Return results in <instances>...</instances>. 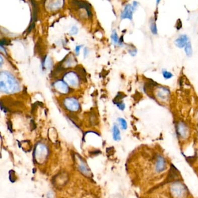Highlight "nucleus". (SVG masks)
Returning <instances> with one entry per match:
<instances>
[{"label":"nucleus","mask_w":198,"mask_h":198,"mask_svg":"<svg viewBox=\"0 0 198 198\" xmlns=\"http://www.w3.org/2000/svg\"><path fill=\"white\" fill-rule=\"evenodd\" d=\"M0 90L5 93L12 94L19 91L20 86L12 74L3 71L0 74Z\"/></svg>","instance_id":"nucleus-1"},{"label":"nucleus","mask_w":198,"mask_h":198,"mask_svg":"<svg viewBox=\"0 0 198 198\" xmlns=\"http://www.w3.org/2000/svg\"><path fill=\"white\" fill-rule=\"evenodd\" d=\"M47 155L48 149L46 145L42 144L37 145L34 152V157L36 159V161L39 163H42L43 161H45Z\"/></svg>","instance_id":"nucleus-2"},{"label":"nucleus","mask_w":198,"mask_h":198,"mask_svg":"<svg viewBox=\"0 0 198 198\" xmlns=\"http://www.w3.org/2000/svg\"><path fill=\"white\" fill-rule=\"evenodd\" d=\"M64 80L66 84L72 87H77L79 83L78 76L73 72H69L66 74L64 77Z\"/></svg>","instance_id":"nucleus-3"},{"label":"nucleus","mask_w":198,"mask_h":198,"mask_svg":"<svg viewBox=\"0 0 198 198\" xmlns=\"http://www.w3.org/2000/svg\"><path fill=\"white\" fill-rule=\"evenodd\" d=\"M65 107L70 111H77L79 109L78 101L74 98H67L64 101Z\"/></svg>","instance_id":"nucleus-4"},{"label":"nucleus","mask_w":198,"mask_h":198,"mask_svg":"<svg viewBox=\"0 0 198 198\" xmlns=\"http://www.w3.org/2000/svg\"><path fill=\"white\" fill-rule=\"evenodd\" d=\"M77 164H78V167L79 170L82 173L87 176H89L90 175H91L90 171L88 169L87 165L86 163V162L84 161V160H83L82 157L77 156Z\"/></svg>","instance_id":"nucleus-5"},{"label":"nucleus","mask_w":198,"mask_h":198,"mask_svg":"<svg viewBox=\"0 0 198 198\" xmlns=\"http://www.w3.org/2000/svg\"><path fill=\"white\" fill-rule=\"evenodd\" d=\"M169 90L165 87H159L157 90V98L161 101H166L167 99H169Z\"/></svg>","instance_id":"nucleus-6"},{"label":"nucleus","mask_w":198,"mask_h":198,"mask_svg":"<svg viewBox=\"0 0 198 198\" xmlns=\"http://www.w3.org/2000/svg\"><path fill=\"white\" fill-rule=\"evenodd\" d=\"M134 11V10L132 8V6L130 4L126 5L124 7L123 11L121 14V19H128L130 20H132V13Z\"/></svg>","instance_id":"nucleus-7"},{"label":"nucleus","mask_w":198,"mask_h":198,"mask_svg":"<svg viewBox=\"0 0 198 198\" xmlns=\"http://www.w3.org/2000/svg\"><path fill=\"white\" fill-rule=\"evenodd\" d=\"M55 89L62 94H66L69 91V87L67 84L62 81H58L54 84Z\"/></svg>","instance_id":"nucleus-8"},{"label":"nucleus","mask_w":198,"mask_h":198,"mask_svg":"<svg viewBox=\"0 0 198 198\" xmlns=\"http://www.w3.org/2000/svg\"><path fill=\"white\" fill-rule=\"evenodd\" d=\"M188 37L186 35V34H183L180 36V37L177 38L175 41V44L178 48H182L184 47H186V45L187 44V43L188 42Z\"/></svg>","instance_id":"nucleus-9"},{"label":"nucleus","mask_w":198,"mask_h":198,"mask_svg":"<svg viewBox=\"0 0 198 198\" xmlns=\"http://www.w3.org/2000/svg\"><path fill=\"white\" fill-rule=\"evenodd\" d=\"M74 4L77 5L80 8H85L87 11L88 17H92V12L91 11V5L89 4L86 1H73Z\"/></svg>","instance_id":"nucleus-10"},{"label":"nucleus","mask_w":198,"mask_h":198,"mask_svg":"<svg viewBox=\"0 0 198 198\" xmlns=\"http://www.w3.org/2000/svg\"><path fill=\"white\" fill-rule=\"evenodd\" d=\"M113 136L115 141L120 140V132L119 127L117 125L115 124L113 127Z\"/></svg>","instance_id":"nucleus-11"},{"label":"nucleus","mask_w":198,"mask_h":198,"mask_svg":"<svg viewBox=\"0 0 198 198\" xmlns=\"http://www.w3.org/2000/svg\"><path fill=\"white\" fill-rule=\"evenodd\" d=\"M185 52L187 56L191 57L192 55V49L191 43L190 42L187 43V44L185 47Z\"/></svg>","instance_id":"nucleus-12"},{"label":"nucleus","mask_w":198,"mask_h":198,"mask_svg":"<svg viewBox=\"0 0 198 198\" xmlns=\"http://www.w3.org/2000/svg\"><path fill=\"white\" fill-rule=\"evenodd\" d=\"M187 128L183 124L178 126V132L181 136H186L187 134Z\"/></svg>","instance_id":"nucleus-13"},{"label":"nucleus","mask_w":198,"mask_h":198,"mask_svg":"<svg viewBox=\"0 0 198 198\" xmlns=\"http://www.w3.org/2000/svg\"><path fill=\"white\" fill-rule=\"evenodd\" d=\"M111 38L115 44H118L119 42V38L118 37V35L116 30L113 31L111 35Z\"/></svg>","instance_id":"nucleus-14"},{"label":"nucleus","mask_w":198,"mask_h":198,"mask_svg":"<svg viewBox=\"0 0 198 198\" xmlns=\"http://www.w3.org/2000/svg\"><path fill=\"white\" fill-rule=\"evenodd\" d=\"M119 122L120 123V126L123 130H126L127 128V121L123 118H119Z\"/></svg>","instance_id":"nucleus-15"},{"label":"nucleus","mask_w":198,"mask_h":198,"mask_svg":"<svg viewBox=\"0 0 198 198\" xmlns=\"http://www.w3.org/2000/svg\"><path fill=\"white\" fill-rule=\"evenodd\" d=\"M162 74L163 76V77L165 79H169L173 76V74H172L171 72H169L166 70H163Z\"/></svg>","instance_id":"nucleus-16"},{"label":"nucleus","mask_w":198,"mask_h":198,"mask_svg":"<svg viewBox=\"0 0 198 198\" xmlns=\"http://www.w3.org/2000/svg\"><path fill=\"white\" fill-rule=\"evenodd\" d=\"M151 30L153 34H157V30L156 25L155 22H152V23H151Z\"/></svg>","instance_id":"nucleus-17"},{"label":"nucleus","mask_w":198,"mask_h":198,"mask_svg":"<svg viewBox=\"0 0 198 198\" xmlns=\"http://www.w3.org/2000/svg\"><path fill=\"white\" fill-rule=\"evenodd\" d=\"M78 29L76 26H73L72 27V29L70 30V34L71 35H76V34H77V33H78Z\"/></svg>","instance_id":"nucleus-18"},{"label":"nucleus","mask_w":198,"mask_h":198,"mask_svg":"<svg viewBox=\"0 0 198 198\" xmlns=\"http://www.w3.org/2000/svg\"><path fill=\"white\" fill-rule=\"evenodd\" d=\"M116 105H117V107H118L120 110H121V111H123L124 109H125V107H126L125 104H124L123 102H120V103H117Z\"/></svg>","instance_id":"nucleus-19"},{"label":"nucleus","mask_w":198,"mask_h":198,"mask_svg":"<svg viewBox=\"0 0 198 198\" xmlns=\"http://www.w3.org/2000/svg\"><path fill=\"white\" fill-rule=\"evenodd\" d=\"M81 48H82V46H77L76 47L75 51H76V54H77V55L79 54V52H80V51Z\"/></svg>","instance_id":"nucleus-20"},{"label":"nucleus","mask_w":198,"mask_h":198,"mask_svg":"<svg viewBox=\"0 0 198 198\" xmlns=\"http://www.w3.org/2000/svg\"><path fill=\"white\" fill-rule=\"evenodd\" d=\"M129 53L132 56H135L136 54V50H129Z\"/></svg>","instance_id":"nucleus-21"},{"label":"nucleus","mask_w":198,"mask_h":198,"mask_svg":"<svg viewBox=\"0 0 198 198\" xmlns=\"http://www.w3.org/2000/svg\"><path fill=\"white\" fill-rule=\"evenodd\" d=\"M89 52V51L88 50L87 48H85L84 50V58H86L87 57V55L88 54Z\"/></svg>","instance_id":"nucleus-22"},{"label":"nucleus","mask_w":198,"mask_h":198,"mask_svg":"<svg viewBox=\"0 0 198 198\" xmlns=\"http://www.w3.org/2000/svg\"><path fill=\"white\" fill-rule=\"evenodd\" d=\"M0 62H1V64H0V65H1V66H2V63H3V58H2L1 55L0 56Z\"/></svg>","instance_id":"nucleus-23"}]
</instances>
